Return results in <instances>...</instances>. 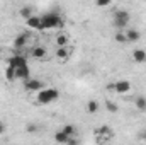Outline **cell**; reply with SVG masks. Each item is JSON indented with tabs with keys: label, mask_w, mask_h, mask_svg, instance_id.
Wrapping results in <instances>:
<instances>
[{
	"label": "cell",
	"mask_w": 146,
	"mask_h": 145,
	"mask_svg": "<svg viewBox=\"0 0 146 145\" xmlns=\"http://www.w3.org/2000/svg\"><path fill=\"white\" fill-rule=\"evenodd\" d=\"M61 24H63V19H61L60 14H56V12H48V14H44V15L41 17V26H39V29H41V31H44V29H53V28H60Z\"/></svg>",
	"instance_id": "cell-1"
},
{
	"label": "cell",
	"mask_w": 146,
	"mask_h": 145,
	"mask_svg": "<svg viewBox=\"0 0 146 145\" xmlns=\"http://www.w3.org/2000/svg\"><path fill=\"white\" fill-rule=\"evenodd\" d=\"M60 97V91L54 87H44L41 91H37V103L39 104H51L53 101H56Z\"/></svg>",
	"instance_id": "cell-2"
},
{
	"label": "cell",
	"mask_w": 146,
	"mask_h": 145,
	"mask_svg": "<svg viewBox=\"0 0 146 145\" xmlns=\"http://www.w3.org/2000/svg\"><path fill=\"white\" fill-rule=\"evenodd\" d=\"M129 21H131V14L127 12V10H115L114 12V17H112V24L119 29V31H122V29H126L127 28V24H129Z\"/></svg>",
	"instance_id": "cell-3"
},
{
	"label": "cell",
	"mask_w": 146,
	"mask_h": 145,
	"mask_svg": "<svg viewBox=\"0 0 146 145\" xmlns=\"http://www.w3.org/2000/svg\"><path fill=\"white\" fill-rule=\"evenodd\" d=\"M95 133H97V138H99L100 142H106V140H110V138H112V135H114L112 128H110V126H107V125H104V126L97 128V130H95Z\"/></svg>",
	"instance_id": "cell-4"
},
{
	"label": "cell",
	"mask_w": 146,
	"mask_h": 145,
	"mask_svg": "<svg viewBox=\"0 0 146 145\" xmlns=\"http://www.w3.org/2000/svg\"><path fill=\"white\" fill-rule=\"evenodd\" d=\"M112 89H114L115 94H127L131 91V82L129 80H117L112 85Z\"/></svg>",
	"instance_id": "cell-5"
},
{
	"label": "cell",
	"mask_w": 146,
	"mask_h": 145,
	"mask_svg": "<svg viewBox=\"0 0 146 145\" xmlns=\"http://www.w3.org/2000/svg\"><path fill=\"white\" fill-rule=\"evenodd\" d=\"M24 87H26V91H29V92H33V91H41V89H44V84L41 82V80H37V79H27V80H24Z\"/></svg>",
	"instance_id": "cell-6"
},
{
	"label": "cell",
	"mask_w": 146,
	"mask_h": 145,
	"mask_svg": "<svg viewBox=\"0 0 146 145\" xmlns=\"http://www.w3.org/2000/svg\"><path fill=\"white\" fill-rule=\"evenodd\" d=\"M31 79V68L29 65H22L15 68V80H27Z\"/></svg>",
	"instance_id": "cell-7"
},
{
	"label": "cell",
	"mask_w": 146,
	"mask_h": 145,
	"mask_svg": "<svg viewBox=\"0 0 146 145\" xmlns=\"http://www.w3.org/2000/svg\"><path fill=\"white\" fill-rule=\"evenodd\" d=\"M9 65L10 67H14V68H17V67H22V65H27V60H26V56H22V55H14V56H10L9 58Z\"/></svg>",
	"instance_id": "cell-8"
},
{
	"label": "cell",
	"mask_w": 146,
	"mask_h": 145,
	"mask_svg": "<svg viewBox=\"0 0 146 145\" xmlns=\"http://www.w3.org/2000/svg\"><path fill=\"white\" fill-rule=\"evenodd\" d=\"M133 60H134L136 63H145L146 62V50L136 48V50L133 51Z\"/></svg>",
	"instance_id": "cell-9"
},
{
	"label": "cell",
	"mask_w": 146,
	"mask_h": 145,
	"mask_svg": "<svg viewBox=\"0 0 146 145\" xmlns=\"http://www.w3.org/2000/svg\"><path fill=\"white\" fill-rule=\"evenodd\" d=\"M31 55H33V58L41 60V58L46 56V48H44V46H34V48L31 50Z\"/></svg>",
	"instance_id": "cell-10"
},
{
	"label": "cell",
	"mask_w": 146,
	"mask_h": 145,
	"mask_svg": "<svg viewBox=\"0 0 146 145\" xmlns=\"http://www.w3.org/2000/svg\"><path fill=\"white\" fill-rule=\"evenodd\" d=\"M26 24H27L31 29H39V26H41V17H37V15H31V17L26 19Z\"/></svg>",
	"instance_id": "cell-11"
},
{
	"label": "cell",
	"mask_w": 146,
	"mask_h": 145,
	"mask_svg": "<svg viewBox=\"0 0 146 145\" xmlns=\"http://www.w3.org/2000/svg\"><path fill=\"white\" fill-rule=\"evenodd\" d=\"M126 38H127V43H134L141 38V33L138 29H127L126 31Z\"/></svg>",
	"instance_id": "cell-12"
},
{
	"label": "cell",
	"mask_w": 146,
	"mask_h": 145,
	"mask_svg": "<svg viewBox=\"0 0 146 145\" xmlns=\"http://www.w3.org/2000/svg\"><path fill=\"white\" fill-rule=\"evenodd\" d=\"M26 43H27V36L26 34H19V36L14 39V48L15 50H22L26 46Z\"/></svg>",
	"instance_id": "cell-13"
},
{
	"label": "cell",
	"mask_w": 146,
	"mask_h": 145,
	"mask_svg": "<svg viewBox=\"0 0 146 145\" xmlns=\"http://www.w3.org/2000/svg\"><path fill=\"white\" fill-rule=\"evenodd\" d=\"M70 135H66L63 130H60V132H56V135H54V140L58 142V144H68L70 142Z\"/></svg>",
	"instance_id": "cell-14"
},
{
	"label": "cell",
	"mask_w": 146,
	"mask_h": 145,
	"mask_svg": "<svg viewBox=\"0 0 146 145\" xmlns=\"http://www.w3.org/2000/svg\"><path fill=\"white\" fill-rule=\"evenodd\" d=\"M68 53H70V50H68L66 46H58V51H56V56H58V58H61V60H66V56H68Z\"/></svg>",
	"instance_id": "cell-15"
},
{
	"label": "cell",
	"mask_w": 146,
	"mask_h": 145,
	"mask_svg": "<svg viewBox=\"0 0 146 145\" xmlns=\"http://www.w3.org/2000/svg\"><path fill=\"white\" fill-rule=\"evenodd\" d=\"M5 77H7V80L14 82V80H15V68L9 65V67H7V70H5Z\"/></svg>",
	"instance_id": "cell-16"
},
{
	"label": "cell",
	"mask_w": 146,
	"mask_h": 145,
	"mask_svg": "<svg viewBox=\"0 0 146 145\" xmlns=\"http://www.w3.org/2000/svg\"><path fill=\"white\" fill-rule=\"evenodd\" d=\"M87 111L88 113H97L99 111V103L97 101H88L87 103Z\"/></svg>",
	"instance_id": "cell-17"
},
{
	"label": "cell",
	"mask_w": 146,
	"mask_h": 145,
	"mask_svg": "<svg viewBox=\"0 0 146 145\" xmlns=\"http://www.w3.org/2000/svg\"><path fill=\"white\" fill-rule=\"evenodd\" d=\"M114 39H115L117 43H127V38H126V33H124V31H119V33L114 36Z\"/></svg>",
	"instance_id": "cell-18"
},
{
	"label": "cell",
	"mask_w": 146,
	"mask_h": 145,
	"mask_svg": "<svg viewBox=\"0 0 146 145\" xmlns=\"http://www.w3.org/2000/svg\"><path fill=\"white\" fill-rule=\"evenodd\" d=\"M56 44L58 46H66L68 44V38L65 36V34H60V36L56 38Z\"/></svg>",
	"instance_id": "cell-19"
},
{
	"label": "cell",
	"mask_w": 146,
	"mask_h": 145,
	"mask_svg": "<svg viewBox=\"0 0 146 145\" xmlns=\"http://www.w3.org/2000/svg\"><path fill=\"white\" fill-rule=\"evenodd\" d=\"M136 108L141 109V111H145L146 109V97H138V99H136Z\"/></svg>",
	"instance_id": "cell-20"
},
{
	"label": "cell",
	"mask_w": 146,
	"mask_h": 145,
	"mask_svg": "<svg viewBox=\"0 0 146 145\" xmlns=\"http://www.w3.org/2000/svg\"><path fill=\"white\" fill-rule=\"evenodd\" d=\"M21 15H22L24 19L31 17V15H33V9H31V7H22V9H21Z\"/></svg>",
	"instance_id": "cell-21"
},
{
	"label": "cell",
	"mask_w": 146,
	"mask_h": 145,
	"mask_svg": "<svg viewBox=\"0 0 146 145\" xmlns=\"http://www.w3.org/2000/svg\"><path fill=\"white\" fill-rule=\"evenodd\" d=\"M61 130H63V132H65V133H66V135H70V137H73V135H75V132H76V130H75V126H73V125H66V126H63V128H61Z\"/></svg>",
	"instance_id": "cell-22"
},
{
	"label": "cell",
	"mask_w": 146,
	"mask_h": 145,
	"mask_svg": "<svg viewBox=\"0 0 146 145\" xmlns=\"http://www.w3.org/2000/svg\"><path fill=\"white\" fill-rule=\"evenodd\" d=\"M106 108L109 109L110 113H117V106H115V103H112V101H107V103H106Z\"/></svg>",
	"instance_id": "cell-23"
},
{
	"label": "cell",
	"mask_w": 146,
	"mask_h": 145,
	"mask_svg": "<svg viewBox=\"0 0 146 145\" xmlns=\"http://www.w3.org/2000/svg\"><path fill=\"white\" fill-rule=\"evenodd\" d=\"M110 2H112V0H95V3H97L99 7H107V5H110Z\"/></svg>",
	"instance_id": "cell-24"
},
{
	"label": "cell",
	"mask_w": 146,
	"mask_h": 145,
	"mask_svg": "<svg viewBox=\"0 0 146 145\" xmlns=\"http://www.w3.org/2000/svg\"><path fill=\"white\" fill-rule=\"evenodd\" d=\"M26 130H27L29 133H34V132L37 130V126H36V125H27V128H26Z\"/></svg>",
	"instance_id": "cell-25"
},
{
	"label": "cell",
	"mask_w": 146,
	"mask_h": 145,
	"mask_svg": "<svg viewBox=\"0 0 146 145\" xmlns=\"http://www.w3.org/2000/svg\"><path fill=\"white\" fill-rule=\"evenodd\" d=\"M3 132H5V125H3V123H2V121H0V135H2V133H3Z\"/></svg>",
	"instance_id": "cell-26"
},
{
	"label": "cell",
	"mask_w": 146,
	"mask_h": 145,
	"mask_svg": "<svg viewBox=\"0 0 146 145\" xmlns=\"http://www.w3.org/2000/svg\"><path fill=\"white\" fill-rule=\"evenodd\" d=\"M143 140H145V142H146V132H145V133H143Z\"/></svg>",
	"instance_id": "cell-27"
}]
</instances>
